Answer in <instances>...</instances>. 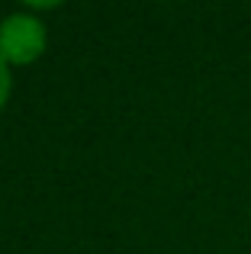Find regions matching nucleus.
<instances>
[{
	"label": "nucleus",
	"mask_w": 251,
	"mask_h": 254,
	"mask_svg": "<svg viewBox=\"0 0 251 254\" xmlns=\"http://www.w3.org/2000/svg\"><path fill=\"white\" fill-rule=\"evenodd\" d=\"M45 49V26L29 13H13L0 23V55L13 64H26Z\"/></svg>",
	"instance_id": "obj_1"
},
{
	"label": "nucleus",
	"mask_w": 251,
	"mask_h": 254,
	"mask_svg": "<svg viewBox=\"0 0 251 254\" xmlns=\"http://www.w3.org/2000/svg\"><path fill=\"white\" fill-rule=\"evenodd\" d=\"M6 93H10V71H6V58L0 55V106L6 103Z\"/></svg>",
	"instance_id": "obj_2"
}]
</instances>
